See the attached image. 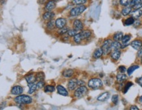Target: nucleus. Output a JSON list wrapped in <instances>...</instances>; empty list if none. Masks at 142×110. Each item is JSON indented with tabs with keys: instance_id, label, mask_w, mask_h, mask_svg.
<instances>
[{
	"instance_id": "obj_16",
	"label": "nucleus",
	"mask_w": 142,
	"mask_h": 110,
	"mask_svg": "<svg viewBox=\"0 0 142 110\" xmlns=\"http://www.w3.org/2000/svg\"><path fill=\"white\" fill-rule=\"evenodd\" d=\"M80 34L82 39L83 40V39H88V38L91 36V35H92V32L88 30H82V31L80 32Z\"/></svg>"
},
{
	"instance_id": "obj_9",
	"label": "nucleus",
	"mask_w": 142,
	"mask_h": 110,
	"mask_svg": "<svg viewBox=\"0 0 142 110\" xmlns=\"http://www.w3.org/2000/svg\"><path fill=\"white\" fill-rule=\"evenodd\" d=\"M131 7L134 10H138L142 7V0H132L130 3Z\"/></svg>"
},
{
	"instance_id": "obj_31",
	"label": "nucleus",
	"mask_w": 142,
	"mask_h": 110,
	"mask_svg": "<svg viewBox=\"0 0 142 110\" xmlns=\"http://www.w3.org/2000/svg\"><path fill=\"white\" fill-rule=\"evenodd\" d=\"M69 27H66V26H65L64 28H61V29H59L58 31V34H59V35H64V34H67L68 32V31L69 30Z\"/></svg>"
},
{
	"instance_id": "obj_18",
	"label": "nucleus",
	"mask_w": 142,
	"mask_h": 110,
	"mask_svg": "<svg viewBox=\"0 0 142 110\" xmlns=\"http://www.w3.org/2000/svg\"><path fill=\"white\" fill-rule=\"evenodd\" d=\"M111 58L114 60H117L120 56V51L119 50H114L110 54Z\"/></svg>"
},
{
	"instance_id": "obj_37",
	"label": "nucleus",
	"mask_w": 142,
	"mask_h": 110,
	"mask_svg": "<svg viewBox=\"0 0 142 110\" xmlns=\"http://www.w3.org/2000/svg\"><path fill=\"white\" fill-rule=\"evenodd\" d=\"M131 39V36L130 35H126V36H124L123 37H122V42L123 43H126L127 42L130 40Z\"/></svg>"
},
{
	"instance_id": "obj_39",
	"label": "nucleus",
	"mask_w": 142,
	"mask_h": 110,
	"mask_svg": "<svg viewBox=\"0 0 142 110\" xmlns=\"http://www.w3.org/2000/svg\"><path fill=\"white\" fill-rule=\"evenodd\" d=\"M132 85H133V84L132 83H130V82L128 83L126 85L125 88H124V92L126 93V92L128 90V89H129L130 88V87H132Z\"/></svg>"
},
{
	"instance_id": "obj_32",
	"label": "nucleus",
	"mask_w": 142,
	"mask_h": 110,
	"mask_svg": "<svg viewBox=\"0 0 142 110\" xmlns=\"http://www.w3.org/2000/svg\"><path fill=\"white\" fill-rule=\"evenodd\" d=\"M55 90V87L52 85H47L44 88V91L45 92H52Z\"/></svg>"
},
{
	"instance_id": "obj_25",
	"label": "nucleus",
	"mask_w": 142,
	"mask_h": 110,
	"mask_svg": "<svg viewBox=\"0 0 142 110\" xmlns=\"http://www.w3.org/2000/svg\"><path fill=\"white\" fill-rule=\"evenodd\" d=\"M123 34L122 33V32H116V34L114 35V41H121L122 39V37H123Z\"/></svg>"
},
{
	"instance_id": "obj_45",
	"label": "nucleus",
	"mask_w": 142,
	"mask_h": 110,
	"mask_svg": "<svg viewBox=\"0 0 142 110\" xmlns=\"http://www.w3.org/2000/svg\"><path fill=\"white\" fill-rule=\"evenodd\" d=\"M138 57H142V49H140V50H138V54H137Z\"/></svg>"
},
{
	"instance_id": "obj_38",
	"label": "nucleus",
	"mask_w": 142,
	"mask_h": 110,
	"mask_svg": "<svg viewBox=\"0 0 142 110\" xmlns=\"http://www.w3.org/2000/svg\"><path fill=\"white\" fill-rule=\"evenodd\" d=\"M36 85H37V88H43V87H44V85H45V83H44V81H39L38 83L36 84Z\"/></svg>"
},
{
	"instance_id": "obj_4",
	"label": "nucleus",
	"mask_w": 142,
	"mask_h": 110,
	"mask_svg": "<svg viewBox=\"0 0 142 110\" xmlns=\"http://www.w3.org/2000/svg\"><path fill=\"white\" fill-rule=\"evenodd\" d=\"M86 9V7L84 5H78L77 7L72 8L70 11V15L72 17H76L82 13Z\"/></svg>"
},
{
	"instance_id": "obj_20",
	"label": "nucleus",
	"mask_w": 142,
	"mask_h": 110,
	"mask_svg": "<svg viewBox=\"0 0 142 110\" xmlns=\"http://www.w3.org/2000/svg\"><path fill=\"white\" fill-rule=\"evenodd\" d=\"M142 15V11L140 9L135 10L132 13V17L134 19H138Z\"/></svg>"
},
{
	"instance_id": "obj_28",
	"label": "nucleus",
	"mask_w": 142,
	"mask_h": 110,
	"mask_svg": "<svg viewBox=\"0 0 142 110\" xmlns=\"http://www.w3.org/2000/svg\"><path fill=\"white\" fill-rule=\"evenodd\" d=\"M139 68V66L138 65H134V66H130V67L127 70V72H128V74L129 75H130L132 73L134 72V71L136 70V69H138Z\"/></svg>"
},
{
	"instance_id": "obj_26",
	"label": "nucleus",
	"mask_w": 142,
	"mask_h": 110,
	"mask_svg": "<svg viewBox=\"0 0 142 110\" xmlns=\"http://www.w3.org/2000/svg\"><path fill=\"white\" fill-rule=\"evenodd\" d=\"M36 77L37 81H43L45 79V74L43 72H37L36 73Z\"/></svg>"
},
{
	"instance_id": "obj_7",
	"label": "nucleus",
	"mask_w": 142,
	"mask_h": 110,
	"mask_svg": "<svg viewBox=\"0 0 142 110\" xmlns=\"http://www.w3.org/2000/svg\"><path fill=\"white\" fill-rule=\"evenodd\" d=\"M73 29L76 30L77 32L82 31L84 29V25H83L82 21L80 20H75L73 22Z\"/></svg>"
},
{
	"instance_id": "obj_46",
	"label": "nucleus",
	"mask_w": 142,
	"mask_h": 110,
	"mask_svg": "<svg viewBox=\"0 0 142 110\" xmlns=\"http://www.w3.org/2000/svg\"><path fill=\"white\" fill-rule=\"evenodd\" d=\"M130 110H139V109L136 106H132L130 108Z\"/></svg>"
},
{
	"instance_id": "obj_43",
	"label": "nucleus",
	"mask_w": 142,
	"mask_h": 110,
	"mask_svg": "<svg viewBox=\"0 0 142 110\" xmlns=\"http://www.w3.org/2000/svg\"><path fill=\"white\" fill-rule=\"evenodd\" d=\"M137 83H138L141 87H142V77H140L137 79Z\"/></svg>"
},
{
	"instance_id": "obj_40",
	"label": "nucleus",
	"mask_w": 142,
	"mask_h": 110,
	"mask_svg": "<svg viewBox=\"0 0 142 110\" xmlns=\"http://www.w3.org/2000/svg\"><path fill=\"white\" fill-rule=\"evenodd\" d=\"M118 95H113L112 97V102L114 104H116V103L118 102Z\"/></svg>"
},
{
	"instance_id": "obj_34",
	"label": "nucleus",
	"mask_w": 142,
	"mask_h": 110,
	"mask_svg": "<svg viewBox=\"0 0 142 110\" xmlns=\"http://www.w3.org/2000/svg\"><path fill=\"white\" fill-rule=\"evenodd\" d=\"M37 85L36 84H33L32 85L30 86V89L28 90V94H31L34 93V92L36 91V90L37 89Z\"/></svg>"
},
{
	"instance_id": "obj_5",
	"label": "nucleus",
	"mask_w": 142,
	"mask_h": 110,
	"mask_svg": "<svg viewBox=\"0 0 142 110\" xmlns=\"http://www.w3.org/2000/svg\"><path fill=\"white\" fill-rule=\"evenodd\" d=\"M88 92V88L85 86H81L77 88L74 92V96L76 98H80L86 95Z\"/></svg>"
},
{
	"instance_id": "obj_21",
	"label": "nucleus",
	"mask_w": 142,
	"mask_h": 110,
	"mask_svg": "<svg viewBox=\"0 0 142 110\" xmlns=\"http://www.w3.org/2000/svg\"><path fill=\"white\" fill-rule=\"evenodd\" d=\"M73 74H74V71L71 69H65V70L63 71V76L65 77H67V78L71 77L73 75Z\"/></svg>"
},
{
	"instance_id": "obj_19",
	"label": "nucleus",
	"mask_w": 142,
	"mask_h": 110,
	"mask_svg": "<svg viewBox=\"0 0 142 110\" xmlns=\"http://www.w3.org/2000/svg\"><path fill=\"white\" fill-rule=\"evenodd\" d=\"M109 97H110V94L108 92H104V93L101 94V95L97 98V100L99 101H101V102H104V101L108 100Z\"/></svg>"
},
{
	"instance_id": "obj_17",
	"label": "nucleus",
	"mask_w": 142,
	"mask_h": 110,
	"mask_svg": "<svg viewBox=\"0 0 142 110\" xmlns=\"http://www.w3.org/2000/svg\"><path fill=\"white\" fill-rule=\"evenodd\" d=\"M102 55H103V50H102L101 48L97 49L93 53V57L95 59L99 58Z\"/></svg>"
},
{
	"instance_id": "obj_30",
	"label": "nucleus",
	"mask_w": 142,
	"mask_h": 110,
	"mask_svg": "<svg viewBox=\"0 0 142 110\" xmlns=\"http://www.w3.org/2000/svg\"><path fill=\"white\" fill-rule=\"evenodd\" d=\"M134 19L133 17H130L124 21V24H125L126 26H130L132 24H134Z\"/></svg>"
},
{
	"instance_id": "obj_41",
	"label": "nucleus",
	"mask_w": 142,
	"mask_h": 110,
	"mask_svg": "<svg viewBox=\"0 0 142 110\" xmlns=\"http://www.w3.org/2000/svg\"><path fill=\"white\" fill-rule=\"evenodd\" d=\"M118 69H119V71H120L122 73H124V72L126 71V68L124 66H120V67H118Z\"/></svg>"
},
{
	"instance_id": "obj_14",
	"label": "nucleus",
	"mask_w": 142,
	"mask_h": 110,
	"mask_svg": "<svg viewBox=\"0 0 142 110\" xmlns=\"http://www.w3.org/2000/svg\"><path fill=\"white\" fill-rule=\"evenodd\" d=\"M131 46L136 50H140L142 47V41L140 40H134L131 43Z\"/></svg>"
},
{
	"instance_id": "obj_2",
	"label": "nucleus",
	"mask_w": 142,
	"mask_h": 110,
	"mask_svg": "<svg viewBox=\"0 0 142 110\" xmlns=\"http://www.w3.org/2000/svg\"><path fill=\"white\" fill-rule=\"evenodd\" d=\"M111 44H112V41L110 39H106L104 41L101 47V49L103 50V54L106 55L111 52L112 50Z\"/></svg>"
},
{
	"instance_id": "obj_24",
	"label": "nucleus",
	"mask_w": 142,
	"mask_h": 110,
	"mask_svg": "<svg viewBox=\"0 0 142 110\" xmlns=\"http://www.w3.org/2000/svg\"><path fill=\"white\" fill-rule=\"evenodd\" d=\"M111 47L112 50H119V49L121 48V44L118 41H114V42H112Z\"/></svg>"
},
{
	"instance_id": "obj_6",
	"label": "nucleus",
	"mask_w": 142,
	"mask_h": 110,
	"mask_svg": "<svg viewBox=\"0 0 142 110\" xmlns=\"http://www.w3.org/2000/svg\"><path fill=\"white\" fill-rule=\"evenodd\" d=\"M24 78H25L26 81H27V83H28L29 86L34 84V83L37 81L36 80V74H34L33 73L26 75V76L24 77Z\"/></svg>"
},
{
	"instance_id": "obj_1",
	"label": "nucleus",
	"mask_w": 142,
	"mask_h": 110,
	"mask_svg": "<svg viewBox=\"0 0 142 110\" xmlns=\"http://www.w3.org/2000/svg\"><path fill=\"white\" fill-rule=\"evenodd\" d=\"M14 100L15 102L19 104H29L32 103V99L29 96L22 94V95H19L15 98Z\"/></svg>"
},
{
	"instance_id": "obj_27",
	"label": "nucleus",
	"mask_w": 142,
	"mask_h": 110,
	"mask_svg": "<svg viewBox=\"0 0 142 110\" xmlns=\"http://www.w3.org/2000/svg\"><path fill=\"white\" fill-rule=\"evenodd\" d=\"M132 11V7H126V8H124L122 11V14L124 16H127L128 15H129L130 13Z\"/></svg>"
},
{
	"instance_id": "obj_49",
	"label": "nucleus",
	"mask_w": 142,
	"mask_h": 110,
	"mask_svg": "<svg viewBox=\"0 0 142 110\" xmlns=\"http://www.w3.org/2000/svg\"><path fill=\"white\" fill-rule=\"evenodd\" d=\"M141 62H142V60H141Z\"/></svg>"
},
{
	"instance_id": "obj_35",
	"label": "nucleus",
	"mask_w": 142,
	"mask_h": 110,
	"mask_svg": "<svg viewBox=\"0 0 142 110\" xmlns=\"http://www.w3.org/2000/svg\"><path fill=\"white\" fill-rule=\"evenodd\" d=\"M72 1L77 5H82L87 2V0H72Z\"/></svg>"
},
{
	"instance_id": "obj_36",
	"label": "nucleus",
	"mask_w": 142,
	"mask_h": 110,
	"mask_svg": "<svg viewBox=\"0 0 142 110\" xmlns=\"http://www.w3.org/2000/svg\"><path fill=\"white\" fill-rule=\"evenodd\" d=\"M132 0H120V3L121 5L128 6L130 4Z\"/></svg>"
},
{
	"instance_id": "obj_3",
	"label": "nucleus",
	"mask_w": 142,
	"mask_h": 110,
	"mask_svg": "<svg viewBox=\"0 0 142 110\" xmlns=\"http://www.w3.org/2000/svg\"><path fill=\"white\" fill-rule=\"evenodd\" d=\"M88 86L92 89H97L103 86V83L101 79L97 78H94L90 79L88 82Z\"/></svg>"
},
{
	"instance_id": "obj_42",
	"label": "nucleus",
	"mask_w": 142,
	"mask_h": 110,
	"mask_svg": "<svg viewBox=\"0 0 142 110\" xmlns=\"http://www.w3.org/2000/svg\"><path fill=\"white\" fill-rule=\"evenodd\" d=\"M77 84H78V86H80V87H81V86H84V85H85V82L82 80H78V81H77Z\"/></svg>"
},
{
	"instance_id": "obj_29",
	"label": "nucleus",
	"mask_w": 142,
	"mask_h": 110,
	"mask_svg": "<svg viewBox=\"0 0 142 110\" xmlns=\"http://www.w3.org/2000/svg\"><path fill=\"white\" fill-rule=\"evenodd\" d=\"M82 41V37H81V35L80 33H78L76 36H74V41L77 44L80 43Z\"/></svg>"
},
{
	"instance_id": "obj_8",
	"label": "nucleus",
	"mask_w": 142,
	"mask_h": 110,
	"mask_svg": "<svg viewBox=\"0 0 142 110\" xmlns=\"http://www.w3.org/2000/svg\"><path fill=\"white\" fill-rule=\"evenodd\" d=\"M11 92L13 95H21L23 92V88L19 85L15 86L11 88Z\"/></svg>"
},
{
	"instance_id": "obj_11",
	"label": "nucleus",
	"mask_w": 142,
	"mask_h": 110,
	"mask_svg": "<svg viewBox=\"0 0 142 110\" xmlns=\"http://www.w3.org/2000/svg\"><path fill=\"white\" fill-rule=\"evenodd\" d=\"M56 7V3L55 1H54L53 0H50L46 3L45 6V9L47 11H51L52 10H53Z\"/></svg>"
},
{
	"instance_id": "obj_48",
	"label": "nucleus",
	"mask_w": 142,
	"mask_h": 110,
	"mask_svg": "<svg viewBox=\"0 0 142 110\" xmlns=\"http://www.w3.org/2000/svg\"><path fill=\"white\" fill-rule=\"evenodd\" d=\"M54 1H58V0H53Z\"/></svg>"
},
{
	"instance_id": "obj_23",
	"label": "nucleus",
	"mask_w": 142,
	"mask_h": 110,
	"mask_svg": "<svg viewBox=\"0 0 142 110\" xmlns=\"http://www.w3.org/2000/svg\"><path fill=\"white\" fill-rule=\"evenodd\" d=\"M46 26H47V28L48 30H53L55 28V21H54L53 20L48 21L47 23V24H46Z\"/></svg>"
},
{
	"instance_id": "obj_13",
	"label": "nucleus",
	"mask_w": 142,
	"mask_h": 110,
	"mask_svg": "<svg viewBox=\"0 0 142 110\" xmlns=\"http://www.w3.org/2000/svg\"><path fill=\"white\" fill-rule=\"evenodd\" d=\"M55 17V13L52 11H46L43 13V19L45 21H51Z\"/></svg>"
},
{
	"instance_id": "obj_15",
	"label": "nucleus",
	"mask_w": 142,
	"mask_h": 110,
	"mask_svg": "<svg viewBox=\"0 0 142 110\" xmlns=\"http://www.w3.org/2000/svg\"><path fill=\"white\" fill-rule=\"evenodd\" d=\"M57 92L59 94L62 96H67L69 95V93H68L67 90H66V88L64 87H63L62 85H57Z\"/></svg>"
},
{
	"instance_id": "obj_22",
	"label": "nucleus",
	"mask_w": 142,
	"mask_h": 110,
	"mask_svg": "<svg viewBox=\"0 0 142 110\" xmlns=\"http://www.w3.org/2000/svg\"><path fill=\"white\" fill-rule=\"evenodd\" d=\"M127 79V76L124 74H122V73H120V74L117 75L116 76V80L118 81V83H122L124 81H125L126 79Z\"/></svg>"
},
{
	"instance_id": "obj_12",
	"label": "nucleus",
	"mask_w": 142,
	"mask_h": 110,
	"mask_svg": "<svg viewBox=\"0 0 142 110\" xmlns=\"http://www.w3.org/2000/svg\"><path fill=\"white\" fill-rule=\"evenodd\" d=\"M77 81H78V80L76 79H72L69 81V83H68V88H69V89L70 90H73L76 88V87L78 86Z\"/></svg>"
},
{
	"instance_id": "obj_33",
	"label": "nucleus",
	"mask_w": 142,
	"mask_h": 110,
	"mask_svg": "<svg viewBox=\"0 0 142 110\" xmlns=\"http://www.w3.org/2000/svg\"><path fill=\"white\" fill-rule=\"evenodd\" d=\"M68 35V36H70V37H74V36H76L77 34H78V32L76 30H75L74 29H70L68 32L67 33Z\"/></svg>"
},
{
	"instance_id": "obj_10",
	"label": "nucleus",
	"mask_w": 142,
	"mask_h": 110,
	"mask_svg": "<svg viewBox=\"0 0 142 110\" xmlns=\"http://www.w3.org/2000/svg\"><path fill=\"white\" fill-rule=\"evenodd\" d=\"M66 24H67V21L64 18H59L55 21V27L59 29L64 28Z\"/></svg>"
},
{
	"instance_id": "obj_47",
	"label": "nucleus",
	"mask_w": 142,
	"mask_h": 110,
	"mask_svg": "<svg viewBox=\"0 0 142 110\" xmlns=\"http://www.w3.org/2000/svg\"><path fill=\"white\" fill-rule=\"evenodd\" d=\"M140 101L141 102H142V96L140 98Z\"/></svg>"
},
{
	"instance_id": "obj_44",
	"label": "nucleus",
	"mask_w": 142,
	"mask_h": 110,
	"mask_svg": "<svg viewBox=\"0 0 142 110\" xmlns=\"http://www.w3.org/2000/svg\"><path fill=\"white\" fill-rule=\"evenodd\" d=\"M5 105H6V103L5 102H3L0 104V110H2V109H3L5 107Z\"/></svg>"
}]
</instances>
